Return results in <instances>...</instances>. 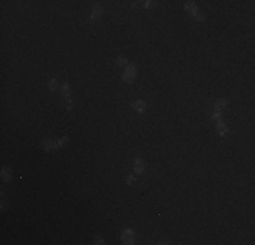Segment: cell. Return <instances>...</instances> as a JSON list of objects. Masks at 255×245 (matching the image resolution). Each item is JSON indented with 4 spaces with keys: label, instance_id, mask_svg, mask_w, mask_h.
Returning a JSON list of instances; mask_svg holds the SVG:
<instances>
[{
    "label": "cell",
    "instance_id": "9a60e30c",
    "mask_svg": "<svg viewBox=\"0 0 255 245\" xmlns=\"http://www.w3.org/2000/svg\"><path fill=\"white\" fill-rule=\"evenodd\" d=\"M213 119H214V120H217V122L223 121V120H221V114H220V113H219V112H217V113H214V114H213Z\"/></svg>",
    "mask_w": 255,
    "mask_h": 245
},
{
    "label": "cell",
    "instance_id": "ba28073f",
    "mask_svg": "<svg viewBox=\"0 0 255 245\" xmlns=\"http://www.w3.org/2000/svg\"><path fill=\"white\" fill-rule=\"evenodd\" d=\"M185 8L186 10H189L191 12V15H197V12H198V10H197V6H195L194 3H191V1H187V3L185 4Z\"/></svg>",
    "mask_w": 255,
    "mask_h": 245
},
{
    "label": "cell",
    "instance_id": "8fae6325",
    "mask_svg": "<svg viewBox=\"0 0 255 245\" xmlns=\"http://www.w3.org/2000/svg\"><path fill=\"white\" fill-rule=\"evenodd\" d=\"M68 140H69V138H68V136H64L63 139H60V140L56 143V148L64 147V146H65V143H68Z\"/></svg>",
    "mask_w": 255,
    "mask_h": 245
},
{
    "label": "cell",
    "instance_id": "3957f363",
    "mask_svg": "<svg viewBox=\"0 0 255 245\" xmlns=\"http://www.w3.org/2000/svg\"><path fill=\"white\" fill-rule=\"evenodd\" d=\"M103 14V8L101 4H95L93 7V11H91V21H96L99 16Z\"/></svg>",
    "mask_w": 255,
    "mask_h": 245
},
{
    "label": "cell",
    "instance_id": "6da1fadb",
    "mask_svg": "<svg viewBox=\"0 0 255 245\" xmlns=\"http://www.w3.org/2000/svg\"><path fill=\"white\" fill-rule=\"evenodd\" d=\"M134 78H136V68H134V65H126L125 72H124V76H122L124 82H126V83H132Z\"/></svg>",
    "mask_w": 255,
    "mask_h": 245
},
{
    "label": "cell",
    "instance_id": "8992f818",
    "mask_svg": "<svg viewBox=\"0 0 255 245\" xmlns=\"http://www.w3.org/2000/svg\"><path fill=\"white\" fill-rule=\"evenodd\" d=\"M41 145H42V147H44L46 151H50V150H54V148H56V143L52 142V140H46V139L42 140Z\"/></svg>",
    "mask_w": 255,
    "mask_h": 245
},
{
    "label": "cell",
    "instance_id": "9c48e42d",
    "mask_svg": "<svg viewBox=\"0 0 255 245\" xmlns=\"http://www.w3.org/2000/svg\"><path fill=\"white\" fill-rule=\"evenodd\" d=\"M1 177H3V180L6 181V183L11 181V173H10V169L3 168V170H1Z\"/></svg>",
    "mask_w": 255,
    "mask_h": 245
},
{
    "label": "cell",
    "instance_id": "4fadbf2b",
    "mask_svg": "<svg viewBox=\"0 0 255 245\" xmlns=\"http://www.w3.org/2000/svg\"><path fill=\"white\" fill-rule=\"evenodd\" d=\"M117 63H118V65H125V67L128 65V60L126 59H124V57H118Z\"/></svg>",
    "mask_w": 255,
    "mask_h": 245
},
{
    "label": "cell",
    "instance_id": "5bb4252c",
    "mask_svg": "<svg viewBox=\"0 0 255 245\" xmlns=\"http://www.w3.org/2000/svg\"><path fill=\"white\" fill-rule=\"evenodd\" d=\"M153 6H156V1H144V7L145 8H151Z\"/></svg>",
    "mask_w": 255,
    "mask_h": 245
},
{
    "label": "cell",
    "instance_id": "277c9868",
    "mask_svg": "<svg viewBox=\"0 0 255 245\" xmlns=\"http://www.w3.org/2000/svg\"><path fill=\"white\" fill-rule=\"evenodd\" d=\"M134 172L137 174H143L145 172V168H144V164H143V159L141 158L134 159Z\"/></svg>",
    "mask_w": 255,
    "mask_h": 245
},
{
    "label": "cell",
    "instance_id": "5b68a950",
    "mask_svg": "<svg viewBox=\"0 0 255 245\" xmlns=\"http://www.w3.org/2000/svg\"><path fill=\"white\" fill-rule=\"evenodd\" d=\"M133 108L137 110L138 113H144L145 109H147V103L143 102V101H134L133 102Z\"/></svg>",
    "mask_w": 255,
    "mask_h": 245
},
{
    "label": "cell",
    "instance_id": "e0dca14e",
    "mask_svg": "<svg viewBox=\"0 0 255 245\" xmlns=\"http://www.w3.org/2000/svg\"><path fill=\"white\" fill-rule=\"evenodd\" d=\"M126 183L128 184H133L134 183V177H133V176H129V177H128V180H126Z\"/></svg>",
    "mask_w": 255,
    "mask_h": 245
},
{
    "label": "cell",
    "instance_id": "52a82bcc",
    "mask_svg": "<svg viewBox=\"0 0 255 245\" xmlns=\"http://www.w3.org/2000/svg\"><path fill=\"white\" fill-rule=\"evenodd\" d=\"M217 132L220 134L221 136H224V135H227V132H228V127L224 124L223 121H220V122H217Z\"/></svg>",
    "mask_w": 255,
    "mask_h": 245
},
{
    "label": "cell",
    "instance_id": "7c38bea8",
    "mask_svg": "<svg viewBox=\"0 0 255 245\" xmlns=\"http://www.w3.org/2000/svg\"><path fill=\"white\" fill-rule=\"evenodd\" d=\"M56 87H57V82H56V79H50L49 81V89H50L52 91L56 90Z\"/></svg>",
    "mask_w": 255,
    "mask_h": 245
},
{
    "label": "cell",
    "instance_id": "7a4b0ae2",
    "mask_svg": "<svg viewBox=\"0 0 255 245\" xmlns=\"http://www.w3.org/2000/svg\"><path fill=\"white\" fill-rule=\"evenodd\" d=\"M121 238L125 244H134V233L130 229H126V230H124Z\"/></svg>",
    "mask_w": 255,
    "mask_h": 245
},
{
    "label": "cell",
    "instance_id": "2e32d148",
    "mask_svg": "<svg viewBox=\"0 0 255 245\" xmlns=\"http://www.w3.org/2000/svg\"><path fill=\"white\" fill-rule=\"evenodd\" d=\"M94 241H95V244H102L103 238H102V237H95V240H94Z\"/></svg>",
    "mask_w": 255,
    "mask_h": 245
},
{
    "label": "cell",
    "instance_id": "30bf717a",
    "mask_svg": "<svg viewBox=\"0 0 255 245\" xmlns=\"http://www.w3.org/2000/svg\"><path fill=\"white\" fill-rule=\"evenodd\" d=\"M227 103H228V101L227 100H219V102L214 105V110L216 112H219V110H221L223 108H225L227 106Z\"/></svg>",
    "mask_w": 255,
    "mask_h": 245
}]
</instances>
